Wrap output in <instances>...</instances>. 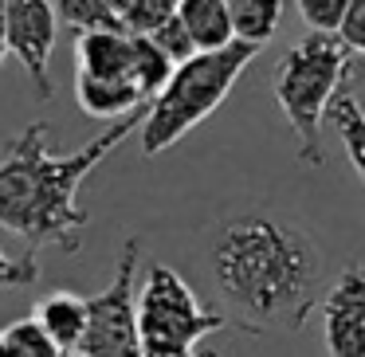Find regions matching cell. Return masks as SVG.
I'll use <instances>...</instances> for the list:
<instances>
[{"label":"cell","instance_id":"cell-7","mask_svg":"<svg viewBox=\"0 0 365 357\" xmlns=\"http://www.w3.org/2000/svg\"><path fill=\"white\" fill-rule=\"evenodd\" d=\"M59 36V12L51 0H9V56H16V63L28 71L36 95L51 98V51H56Z\"/></svg>","mask_w":365,"mask_h":357},{"label":"cell","instance_id":"cell-28","mask_svg":"<svg viewBox=\"0 0 365 357\" xmlns=\"http://www.w3.org/2000/svg\"><path fill=\"white\" fill-rule=\"evenodd\" d=\"M354 71H357V75H365V59H361V63H354Z\"/></svg>","mask_w":365,"mask_h":357},{"label":"cell","instance_id":"cell-4","mask_svg":"<svg viewBox=\"0 0 365 357\" xmlns=\"http://www.w3.org/2000/svg\"><path fill=\"white\" fill-rule=\"evenodd\" d=\"M259 56L252 43H232L228 51H212V56H197L181 63L169 79V87L150 103V114L142 122V153L158 157L169 145H177L189 130H197L247 71V63Z\"/></svg>","mask_w":365,"mask_h":357},{"label":"cell","instance_id":"cell-11","mask_svg":"<svg viewBox=\"0 0 365 357\" xmlns=\"http://www.w3.org/2000/svg\"><path fill=\"white\" fill-rule=\"evenodd\" d=\"M75 56H79V75H95V79H130L134 36H126V32L75 36Z\"/></svg>","mask_w":365,"mask_h":357},{"label":"cell","instance_id":"cell-1","mask_svg":"<svg viewBox=\"0 0 365 357\" xmlns=\"http://www.w3.org/2000/svg\"><path fill=\"white\" fill-rule=\"evenodd\" d=\"M208 267L244 333H299L326 299L318 244L275 212L224 216L208 239Z\"/></svg>","mask_w":365,"mask_h":357},{"label":"cell","instance_id":"cell-21","mask_svg":"<svg viewBox=\"0 0 365 357\" xmlns=\"http://www.w3.org/2000/svg\"><path fill=\"white\" fill-rule=\"evenodd\" d=\"M40 279V263H36V247H28L20 259H12V255H4V247H0V286H28Z\"/></svg>","mask_w":365,"mask_h":357},{"label":"cell","instance_id":"cell-25","mask_svg":"<svg viewBox=\"0 0 365 357\" xmlns=\"http://www.w3.org/2000/svg\"><path fill=\"white\" fill-rule=\"evenodd\" d=\"M0 357H12V346H9V338H4V330H0Z\"/></svg>","mask_w":365,"mask_h":357},{"label":"cell","instance_id":"cell-18","mask_svg":"<svg viewBox=\"0 0 365 357\" xmlns=\"http://www.w3.org/2000/svg\"><path fill=\"white\" fill-rule=\"evenodd\" d=\"M4 338L12 346V357H63V349L43 333L36 318H20V322L4 326Z\"/></svg>","mask_w":365,"mask_h":357},{"label":"cell","instance_id":"cell-27","mask_svg":"<svg viewBox=\"0 0 365 357\" xmlns=\"http://www.w3.org/2000/svg\"><path fill=\"white\" fill-rule=\"evenodd\" d=\"M63 357H87V353H83V349H71V353H63Z\"/></svg>","mask_w":365,"mask_h":357},{"label":"cell","instance_id":"cell-10","mask_svg":"<svg viewBox=\"0 0 365 357\" xmlns=\"http://www.w3.org/2000/svg\"><path fill=\"white\" fill-rule=\"evenodd\" d=\"M75 98H79V110L91 118H134L142 114L145 98L138 95V87L130 79H95V75H79L75 79Z\"/></svg>","mask_w":365,"mask_h":357},{"label":"cell","instance_id":"cell-20","mask_svg":"<svg viewBox=\"0 0 365 357\" xmlns=\"http://www.w3.org/2000/svg\"><path fill=\"white\" fill-rule=\"evenodd\" d=\"M299 12H302L310 32L338 36L341 20H346V12H349V0H299Z\"/></svg>","mask_w":365,"mask_h":357},{"label":"cell","instance_id":"cell-13","mask_svg":"<svg viewBox=\"0 0 365 357\" xmlns=\"http://www.w3.org/2000/svg\"><path fill=\"white\" fill-rule=\"evenodd\" d=\"M326 126L338 134L349 165H354V173L361 177V185H365V110H361V103L354 98L349 87H341V95L334 98L330 114H326Z\"/></svg>","mask_w":365,"mask_h":357},{"label":"cell","instance_id":"cell-8","mask_svg":"<svg viewBox=\"0 0 365 357\" xmlns=\"http://www.w3.org/2000/svg\"><path fill=\"white\" fill-rule=\"evenodd\" d=\"M326 357H365V267L346 263L322 299Z\"/></svg>","mask_w":365,"mask_h":357},{"label":"cell","instance_id":"cell-15","mask_svg":"<svg viewBox=\"0 0 365 357\" xmlns=\"http://www.w3.org/2000/svg\"><path fill=\"white\" fill-rule=\"evenodd\" d=\"M173 71H177V67L158 51V43L145 40V36H134V63H130V83L138 87V95H142L145 103H153V98H158L161 90L169 87Z\"/></svg>","mask_w":365,"mask_h":357},{"label":"cell","instance_id":"cell-22","mask_svg":"<svg viewBox=\"0 0 365 357\" xmlns=\"http://www.w3.org/2000/svg\"><path fill=\"white\" fill-rule=\"evenodd\" d=\"M338 40L365 59V0H349V12H346V20H341Z\"/></svg>","mask_w":365,"mask_h":357},{"label":"cell","instance_id":"cell-23","mask_svg":"<svg viewBox=\"0 0 365 357\" xmlns=\"http://www.w3.org/2000/svg\"><path fill=\"white\" fill-rule=\"evenodd\" d=\"M9 56V0H0V63Z\"/></svg>","mask_w":365,"mask_h":357},{"label":"cell","instance_id":"cell-14","mask_svg":"<svg viewBox=\"0 0 365 357\" xmlns=\"http://www.w3.org/2000/svg\"><path fill=\"white\" fill-rule=\"evenodd\" d=\"M228 12H232L236 40L252 43V48H263V43H271L279 32L283 0H228Z\"/></svg>","mask_w":365,"mask_h":357},{"label":"cell","instance_id":"cell-12","mask_svg":"<svg viewBox=\"0 0 365 357\" xmlns=\"http://www.w3.org/2000/svg\"><path fill=\"white\" fill-rule=\"evenodd\" d=\"M181 24L189 28V36L197 40L200 56H212V51H228L236 40V28H232V12L228 0H181Z\"/></svg>","mask_w":365,"mask_h":357},{"label":"cell","instance_id":"cell-5","mask_svg":"<svg viewBox=\"0 0 365 357\" xmlns=\"http://www.w3.org/2000/svg\"><path fill=\"white\" fill-rule=\"evenodd\" d=\"M138 326L145 357H192L208 333L228 326V318L205 306L173 267L150 263L138 286Z\"/></svg>","mask_w":365,"mask_h":357},{"label":"cell","instance_id":"cell-6","mask_svg":"<svg viewBox=\"0 0 365 357\" xmlns=\"http://www.w3.org/2000/svg\"><path fill=\"white\" fill-rule=\"evenodd\" d=\"M138 236L122 244L106 291L91 299V326L83 338L87 357H145L142 326H138Z\"/></svg>","mask_w":365,"mask_h":357},{"label":"cell","instance_id":"cell-19","mask_svg":"<svg viewBox=\"0 0 365 357\" xmlns=\"http://www.w3.org/2000/svg\"><path fill=\"white\" fill-rule=\"evenodd\" d=\"M150 40L158 43V51H161V56H165L173 67H181V63H189V59H197V56H200L197 40H192V36H189V28L181 24V16H177V20H169V24L161 28V32H153Z\"/></svg>","mask_w":365,"mask_h":357},{"label":"cell","instance_id":"cell-26","mask_svg":"<svg viewBox=\"0 0 365 357\" xmlns=\"http://www.w3.org/2000/svg\"><path fill=\"white\" fill-rule=\"evenodd\" d=\"M114 9H118V16H126V9H130V0H114ZM126 28V24H122Z\"/></svg>","mask_w":365,"mask_h":357},{"label":"cell","instance_id":"cell-17","mask_svg":"<svg viewBox=\"0 0 365 357\" xmlns=\"http://www.w3.org/2000/svg\"><path fill=\"white\" fill-rule=\"evenodd\" d=\"M177 12H181V0H130L122 24H126V36H145L150 40L169 20H177Z\"/></svg>","mask_w":365,"mask_h":357},{"label":"cell","instance_id":"cell-2","mask_svg":"<svg viewBox=\"0 0 365 357\" xmlns=\"http://www.w3.org/2000/svg\"><path fill=\"white\" fill-rule=\"evenodd\" d=\"M150 106L134 118L114 122L106 134L87 142L75 153L48 150V122H28L0 157V228L24 236L32 247L56 244L67 255L83 252L79 232L87 228V208L79 205V189L122 142L145 122Z\"/></svg>","mask_w":365,"mask_h":357},{"label":"cell","instance_id":"cell-24","mask_svg":"<svg viewBox=\"0 0 365 357\" xmlns=\"http://www.w3.org/2000/svg\"><path fill=\"white\" fill-rule=\"evenodd\" d=\"M192 357H224V353H220V349H212V346H200Z\"/></svg>","mask_w":365,"mask_h":357},{"label":"cell","instance_id":"cell-16","mask_svg":"<svg viewBox=\"0 0 365 357\" xmlns=\"http://www.w3.org/2000/svg\"><path fill=\"white\" fill-rule=\"evenodd\" d=\"M59 24L75 28V36L87 32H126L114 0H56Z\"/></svg>","mask_w":365,"mask_h":357},{"label":"cell","instance_id":"cell-3","mask_svg":"<svg viewBox=\"0 0 365 357\" xmlns=\"http://www.w3.org/2000/svg\"><path fill=\"white\" fill-rule=\"evenodd\" d=\"M349 75H354V59H349V48L338 36L310 32L307 40L291 43L279 56L275 71H271V90H275L283 118L294 130L302 165L314 169L326 161L322 126L341 87H349Z\"/></svg>","mask_w":365,"mask_h":357},{"label":"cell","instance_id":"cell-9","mask_svg":"<svg viewBox=\"0 0 365 357\" xmlns=\"http://www.w3.org/2000/svg\"><path fill=\"white\" fill-rule=\"evenodd\" d=\"M32 318L43 326V333H48L63 353H71V349H83V338H87L91 299L71 294V291H51L48 299L36 302V314Z\"/></svg>","mask_w":365,"mask_h":357}]
</instances>
